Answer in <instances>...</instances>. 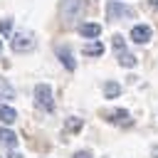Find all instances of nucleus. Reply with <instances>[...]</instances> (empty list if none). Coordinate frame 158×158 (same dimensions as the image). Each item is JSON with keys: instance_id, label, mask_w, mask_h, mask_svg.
Returning <instances> with one entry per match:
<instances>
[{"instance_id": "1", "label": "nucleus", "mask_w": 158, "mask_h": 158, "mask_svg": "<svg viewBox=\"0 0 158 158\" xmlns=\"http://www.w3.org/2000/svg\"><path fill=\"white\" fill-rule=\"evenodd\" d=\"M84 12V0H59V15L64 25H74Z\"/></svg>"}, {"instance_id": "2", "label": "nucleus", "mask_w": 158, "mask_h": 158, "mask_svg": "<svg viewBox=\"0 0 158 158\" xmlns=\"http://www.w3.org/2000/svg\"><path fill=\"white\" fill-rule=\"evenodd\" d=\"M35 35L32 32H15L10 35V49L17 52V54H25V52H32L35 49Z\"/></svg>"}, {"instance_id": "3", "label": "nucleus", "mask_w": 158, "mask_h": 158, "mask_svg": "<svg viewBox=\"0 0 158 158\" xmlns=\"http://www.w3.org/2000/svg\"><path fill=\"white\" fill-rule=\"evenodd\" d=\"M35 104L44 114H52L54 111V96H52V86L49 84H37L35 86Z\"/></svg>"}, {"instance_id": "4", "label": "nucleus", "mask_w": 158, "mask_h": 158, "mask_svg": "<svg viewBox=\"0 0 158 158\" xmlns=\"http://www.w3.org/2000/svg\"><path fill=\"white\" fill-rule=\"evenodd\" d=\"M131 15H133V10L126 7L123 2H118V0H109L106 2V17L109 20H123V17H131Z\"/></svg>"}, {"instance_id": "5", "label": "nucleus", "mask_w": 158, "mask_h": 158, "mask_svg": "<svg viewBox=\"0 0 158 158\" xmlns=\"http://www.w3.org/2000/svg\"><path fill=\"white\" fill-rule=\"evenodd\" d=\"M128 37H131L136 44H146V42L153 37V30H151L148 25H133L131 32H128Z\"/></svg>"}, {"instance_id": "6", "label": "nucleus", "mask_w": 158, "mask_h": 158, "mask_svg": "<svg viewBox=\"0 0 158 158\" xmlns=\"http://www.w3.org/2000/svg\"><path fill=\"white\" fill-rule=\"evenodd\" d=\"M79 35L86 37V40H96L101 35V25L99 22H81L79 25Z\"/></svg>"}, {"instance_id": "7", "label": "nucleus", "mask_w": 158, "mask_h": 158, "mask_svg": "<svg viewBox=\"0 0 158 158\" xmlns=\"http://www.w3.org/2000/svg\"><path fill=\"white\" fill-rule=\"evenodd\" d=\"M57 54H59V62H62L69 72H74V69H77V62L72 59V52H69L67 47H59V49H57Z\"/></svg>"}, {"instance_id": "8", "label": "nucleus", "mask_w": 158, "mask_h": 158, "mask_svg": "<svg viewBox=\"0 0 158 158\" xmlns=\"http://www.w3.org/2000/svg\"><path fill=\"white\" fill-rule=\"evenodd\" d=\"M86 57H99V54H104V44L99 42V40H91L89 44H84V49H81Z\"/></svg>"}, {"instance_id": "9", "label": "nucleus", "mask_w": 158, "mask_h": 158, "mask_svg": "<svg viewBox=\"0 0 158 158\" xmlns=\"http://www.w3.org/2000/svg\"><path fill=\"white\" fill-rule=\"evenodd\" d=\"M104 96H106V99L121 96V84H118V81H104Z\"/></svg>"}, {"instance_id": "10", "label": "nucleus", "mask_w": 158, "mask_h": 158, "mask_svg": "<svg viewBox=\"0 0 158 158\" xmlns=\"http://www.w3.org/2000/svg\"><path fill=\"white\" fill-rule=\"evenodd\" d=\"M0 143L2 146H7V148H12L15 143H17V136H15V131H10V128H0Z\"/></svg>"}, {"instance_id": "11", "label": "nucleus", "mask_w": 158, "mask_h": 158, "mask_svg": "<svg viewBox=\"0 0 158 158\" xmlns=\"http://www.w3.org/2000/svg\"><path fill=\"white\" fill-rule=\"evenodd\" d=\"M15 118H17V111L12 106H7V104H0V121L2 123H12Z\"/></svg>"}, {"instance_id": "12", "label": "nucleus", "mask_w": 158, "mask_h": 158, "mask_svg": "<svg viewBox=\"0 0 158 158\" xmlns=\"http://www.w3.org/2000/svg\"><path fill=\"white\" fill-rule=\"evenodd\" d=\"M0 99H15V86L5 77H0Z\"/></svg>"}, {"instance_id": "13", "label": "nucleus", "mask_w": 158, "mask_h": 158, "mask_svg": "<svg viewBox=\"0 0 158 158\" xmlns=\"http://www.w3.org/2000/svg\"><path fill=\"white\" fill-rule=\"evenodd\" d=\"M106 118H109L111 123H128V111H126V109H116V111H111Z\"/></svg>"}, {"instance_id": "14", "label": "nucleus", "mask_w": 158, "mask_h": 158, "mask_svg": "<svg viewBox=\"0 0 158 158\" xmlns=\"http://www.w3.org/2000/svg\"><path fill=\"white\" fill-rule=\"evenodd\" d=\"M118 64L131 69V67H136V64H138V59H136L131 52H126V49H123V52H118Z\"/></svg>"}, {"instance_id": "15", "label": "nucleus", "mask_w": 158, "mask_h": 158, "mask_svg": "<svg viewBox=\"0 0 158 158\" xmlns=\"http://www.w3.org/2000/svg\"><path fill=\"white\" fill-rule=\"evenodd\" d=\"M64 128H67L69 133H77V131L81 128V118H79V116H69L67 123H64Z\"/></svg>"}, {"instance_id": "16", "label": "nucleus", "mask_w": 158, "mask_h": 158, "mask_svg": "<svg viewBox=\"0 0 158 158\" xmlns=\"http://www.w3.org/2000/svg\"><path fill=\"white\" fill-rule=\"evenodd\" d=\"M111 44H114V49H116V54H118V52H123V49H126V40H123V35H114V40H111Z\"/></svg>"}, {"instance_id": "17", "label": "nucleus", "mask_w": 158, "mask_h": 158, "mask_svg": "<svg viewBox=\"0 0 158 158\" xmlns=\"http://www.w3.org/2000/svg\"><path fill=\"white\" fill-rule=\"evenodd\" d=\"M10 30H12V22H10V20H2V22H0V35H2V37H10Z\"/></svg>"}, {"instance_id": "18", "label": "nucleus", "mask_w": 158, "mask_h": 158, "mask_svg": "<svg viewBox=\"0 0 158 158\" xmlns=\"http://www.w3.org/2000/svg\"><path fill=\"white\" fill-rule=\"evenodd\" d=\"M72 158H91V153H89V151H77Z\"/></svg>"}, {"instance_id": "19", "label": "nucleus", "mask_w": 158, "mask_h": 158, "mask_svg": "<svg viewBox=\"0 0 158 158\" xmlns=\"http://www.w3.org/2000/svg\"><path fill=\"white\" fill-rule=\"evenodd\" d=\"M7 158H22V153H15L12 151V153H7Z\"/></svg>"}, {"instance_id": "20", "label": "nucleus", "mask_w": 158, "mask_h": 158, "mask_svg": "<svg viewBox=\"0 0 158 158\" xmlns=\"http://www.w3.org/2000/svg\"><path fill=\"white\" fill-rule=\"evenodd\" d=\"M151 156H153V158H158V146H153V148H151Z\"/></svg>"}, {"instance_id": "21", "label": "nucleus", "mask_w": 158, "mask_h": 158, "mask_svg": "<svg viewBox=\"0 0 158 158\" xmlns=\"http://www.w3.org/2000/svg\"><path fill=\"white\" fill-rule=\"evenodd\" d=\"M148 5H151L153 10H158V0H148Z\"/></svg>"}, {"instance_id": "22", "label": "nucleus", "mask_w": 158, "mask_h": 158, "mask_svg": "<svg viewBox=\"0 0 158 158\" xmlns=\"http://www.w3.org/2000/svg\"><path fill=\"white\" fill-rule=\"evenodd\" d=\"M0 52H2V40H0Z\"/></svg>"}]
</instances>
